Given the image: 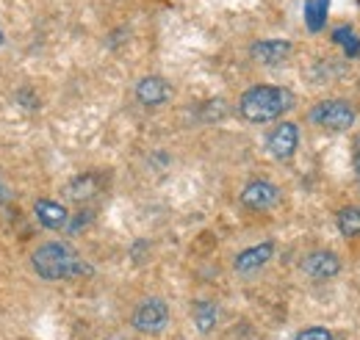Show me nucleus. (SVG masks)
I'll use <instances>...</instances> for the list:
<instances>
[{
    "instance_id": "obj_2",
    "label": "nucleus",
    "mask_w": 360,
    "mask_h": 340,
    "mask_svg": "<svg viewBox=\"0 0 360 340\" xmlns=\"http://www.w3.org/2000/svg\"><path fill=\"white\" fill-rule=\"evenodd\" d=\"M31 266L42 280H72V277L91 274V266H86L75 255V249H70L67 244H58V241L42 244L31 257Z\"/></svg>"
},
{
    "instance_id": "obj_16",
    "label": "nucleus",
    "mask_w": 360,
    "mask_h": 340,
    "mask_svg": "<svg viewBox=\"0 0 360 340\" xmlns=\"http://www.w3.org/2000/svg\"><path fill=\"white\" fill-rule=\"evenodd\" d=\"M194 324L200 332H211L217 324V307L211 301H197L194 304Z\"/></svg>"
},
{
    "instance_id": "obj_20",
    "label": "nucleus",
    "mask_w": 360,
    "mask_h": 340,
    "mask_svg": "<svg viewBox=\"0 0 360 340\" xmlns=\"http://www.w3.org/2000/svg\"><path fill=\"white\" fill-rule=\"evenodd\" d=\"M0 200H3V183H0Z\"/></svg>"
},
{
    "instance_id": "obj_4",
    "label": "nucleus",
    "mask_w": 360,
    "mask_h": 340,
    "mask_svg": "<svg viewBox=\"0 0 360 340\" xmlns=\"http://www.w3.org/2000/svg\"><path fill=\"white\" fill-rule=\"evenodd\" d=\"M169 324V307L164 299H147L136 307L134 313V327L144 335H158L164 327Z\"/></svg>"
},
{
    "instance_id": "obj_12",
    "label": "nucleus",
    "mask_w": 360,
    "mask_h": 340,
    "mask_svg": "<svg viewBox=\"0 0 360 340\" xmlns=\"http://www.w3.org/2000/svg\"><path fill=\"white\" fill-rule=\"evenodd\" d=\"M335 224L344 238H360V205H347L335 216Z\"/></svg>"
},
{
    "instance_id": "obj_21",
    "label": "nucleus",
    "mask_w": 360,
    "mask_h": 340,
    "mask_svg": "<svg viewBox=\"0 0 360 340\" xmlns=\"http://www.w3.org/2000/svg\"><path fill=\"white\" fill-rule=\"evenodd\" d=\"M358 180H360V158H358Z\"/></svg>"
},
{
    "instance_id": "obj_19",
    "label": "nucleus",
    "mask_w": 360,
    "mask_h": 340,
    "mask_svg": "<svg viewBox=\"0 0 360 340\" xmlns=\"http://www.w3.org/2000/svg\"><path fill=\"white\" fill-rule=\"evenodd\" d=\"M89 218H91V213H81V216H75V218L70 221V230H67V233H81V227H84Z\"/></svg>"
},
{
    "instance_id": "obj_18",
    "label": "nucleus",
    "mask_w": 360,
    "mask_h": 340,
    "mask_svg": "<svg viewBox=\"0 0 360 340\" xmlns=\"http://www.w3.org/2000/svg\"><path fill=\"white\" fill-rule=\"evenodd\" d=\"M297 340H335L327 329H321V327H311V329H302Z\"/></svg>"
},
{
    "instance_id": "obj_9",
    "label": "nucleus",
    "mask_w": 360,
    "mask_h": 340,
    "mask_svg": "<svg viewBox=\"0 0 360 340\" xmlns=\"http://www.w3.org/2000/svg\"><path fill=\"white\" fill-rule=\"evenodd\" d=\"M274 255V244L266 241V244H258V247H250V249H244L241 255L236 257V271L238 274H252V271H258L261 266H266Z\"/></svg>"
},
{
    "instance_id": "obj_14",
    "label": "nucleus",
    "mask_w": 360,
    "mask_h": 340,
    "mask_svg": "<svg viewBox=\"0 0 360 340\" xmlns=\"http://www.w3.org/2000/svg\"><path fill=\"white\" fill-rule=\"evenodd\" d=\"M333 42L341 44V47H344V53H347L349 58H360V39L349 25H338V28L333 31Z\"/></svg>"
},
{
    "instance_id": "obj_15",
    "label": "nucleus",
    "mask_w": 360,
    "mask_h": 340,
    "mask_svg": "<svg viewBox=\"0 0 360 340\" xmlns=\"http://www.w3.org/2000/svg\"><path fill=\"white\" fill-rule=\"evenodd\" d=\"M67 194H70L72 200H89V197L97 194V177H94V174H81V177H75V180L70 183Z\"/></svg>"
},
{
    "instance_id": "obj_10",
    "label": "nucleus",
    "mask_w": 360,
    "mask_h": 340,
    "mask_svg": "<svg viewBox=\"0 0 360 340\" xmlns=\"http://www.w3.org/2000/svg\"><path fill=\"white\" fill-rule=\"evenodd\" d=\"M250 53H252V58L261 61V64H283V61L291 55V42H285V39L255 42Z\"/></svg>"
},
{
    "instance_id": "obj_3",
    "label": "nucleus",
    "mask_w": 360,
    "mask_h": 340,
    "mask_svg": "<svg viewBox=\"0 0 360 340\" xmlns=\"http://www.w3.org/2000/svg\"><path fill=\"white\" fill-rule=\"evenodd\" d=\"M308 119L324 130H347L355 122V108L344 100H324L311 108Z\"/></svg>"
},
{
    "instance_id": "obj_6",
    "label": "nucleus",
    "mask_w": 360,
    "mask_h": 340,
    "mask_svg": "<svg viewBox=\"0 0 360 340\" xmlns=\"http://www.w3.org/2000/svg\"><path fill=\"white\" fill-rule=\"evenodd\" d=\"M277 200H280V191H277V185H271L269 180H252L241 191V202L250 211H269Z\"/></svg>"
},
{
    "instance_id": "obj_8",
    "label": "nucleus",
    "mask_w": 360,
    "mask_h": 340,
    "mask_svg": "<svg viewBox=\"0 0 360 340\" xmlns=\"http://www.w3.org/2000/svg\"><path fill=\"white\" fill-rule=\"evenodd\" d=\"M136 97H139L141 105H164L172 97V86L167 84L164 78H158V75H150V78L139 81Z\"/></svg>"
},
{
    "instance_id": "obj_13",
    "label": "nucleus",
    "mask_w": 360,
    "mask_h": 340,
    "mask_svg": "<svg viewBox=\"0 0 360 340\" xmlns=\"http://www.w3.org/2000/svg\"><path fill=\"white\" fill-rule=\"evenodd\" d=\"M327 8H330V0H305V22H308V31L311 34L324 31Z\"/></svg>"
},
{
    "instance_id": "obj_11",
    "label": "nucleus",
    "mask_w": 360,
    "mask_h": 340,
    "mask_svg": "<svg viewBox=\"0 0 360 340\" xmlns=\"http://www.w3.org/2000/svg\"><path fill=\"white\" fill-rule=\"evenodd\" d=\"M34 211H37V218L50 227V230H61L64 224H67V208L64 205H58V202H53V200H39L37 205H34Z\"/></svg>"
},
{
    "instance_id": "obj_7",
    "label": "nucleus",
    "mask_w": 360,
    "mask_h": 340,
    "mask_svg": "<svg viewBox=\"0 0 360 340\" xmlns=\"http://www.w3.org/2000/svg\"><path fill=\"white\" fill-rule=\"evenodd\" d=\"M302 271L308 277H314V280H330V277H335L341 271V260L333 252H327V249H319V252H311L305 257Z\"/></svg>"
},
{
    "instance_id": "obj_5",
    "label": "nucleus",
    "mask_w": 360,
    "mask_h": 340,
    "mask_svg": "<svg viewBox=\"0 0 360 340\" xmlns=\"http://www.w3.org/2000/svg\"><path fill=\"white\" fill-rule=\"evenodd\" d=\"M297 144H300V130L294 122H280L266 138V150L277 161H288L297 152Z\"/></svg>"
},
{
    "instance_id": "obj_22",
    "label": "nucleus",
    "mask_w": 360,
    "mask_h": 340,
    "mask_svg": "<svg viewBox=\"0 0 360 340\" xmlns=\"http://www.w3.org/2000/svg\"><path fill=\"white\" fill-rule=\"evenodd\" d=\"M0 44H3V34H0Z\"/></svg>"
},
{
    "instance_id": "obj_1",
    "label": "nucleus",
    "mask_w": 360,
    "mask_h": 340,
    "mask_svg": "<svg viewBox=\"0 0 360 340\" xmlns=\"http://www.w3.org/2000/svg\"><path fill=\"white\" fill-rule=\"evenodd\" d=\"M294 105V94L283 86H252L241 94L238 111L247 122L252 125H264L277 117H283L285 111H291Z\"/></svg>"
},
{
    "instance_id": "obj_17",
    "label": "nucleus",
    "mask_w": 360,
    "mask_h": 340,
    "mask_svg": "<svg viewBox=\"0 0 360 340\" xmlns=\"http://www.w3.org/2000/svg\"><path fill=\"white\" fill-rule=\"evenodd\" d=\"M227 111V105L222 103V100H214V103H208L205 108H202V119L205 122H217V119H222Z\"/></svg>"
}]
</instances>
